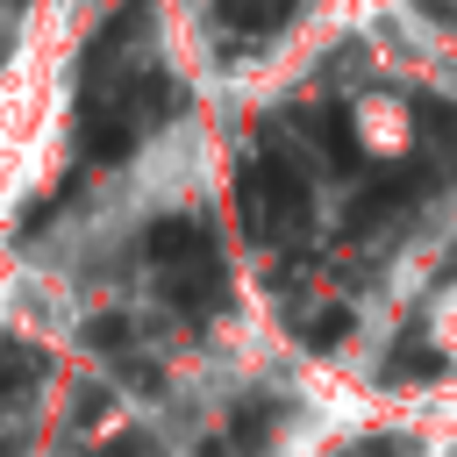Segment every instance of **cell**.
<instances>
[{"mask_svg":"<svg viewBox=\"0 0 457 457\" xmlns=\"http://www.w3.org/2000/svg\"><path fill=\"white\" fill-rule=\"evenodd\" d=\"M421 336L457 364V278H450V286H436V300L421 307Z\"/></svg>","mask_w":457,"mask_h":457,"instance_id":"cell-4","label":"cell"},{"mask_svg":"<svg viewBox=\"0 0 457 457\" xmlns=\"http://www.w3.org/2000/svg\"><path fill=\"white\" fill-rule=\"evenodd\" d=\"M350 136H357V150L371 164H400L414 150V107H407V93H393V86L357 93L350 100Z\"/></svg>","mask_w":457,"mask_h":457,"instance_id":"cell-3","label":"cell"},{"mask_svg":"<svg viewBox=\"0 0 457 457\" xmlns=\"http://www.w3.org/2000/svg\"><path fill=\"white\" fill-rule=\"evenodd\" d=\"M79 0H36L0 57V236L50 186L71 129Z\"/></svg>","mask_w":457,"mask_h":457,"instance_id":"cell-1","label":"cell"},{"mask_svg":"<svg viewBox=\"0 0 457 457\" xmlns=\"http://www.w3.org/2000/svg\"><path fill=\"white\" fill-rule=\"evenodd\" d=\"M407 7H414V0H307L293 43H278V64L293 71L307 50H328V43H343V36H371V29H386L393 14H407Z\"/></svg>","mask_w":457,"mask_h":457,"instance_id":"cell-2","label":"cell"}]
</instances>
